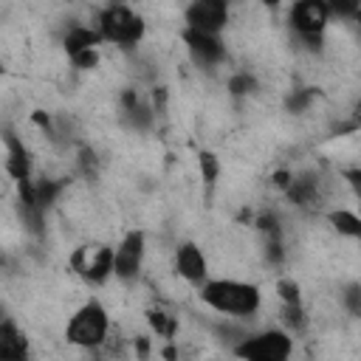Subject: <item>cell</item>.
<instances>
[{
  "label": "cell",
  "mask_w": 361,
  "mask_h": 361,
  "mask_svg": "<svg viewBox=\"0 0 361 361\" xmlns=\"http://www.w3.org/2000/svg\"><path fill=\"white\" fill-rule=\"evenodd\" d=\"M200 299L223 316H254L262 305L259 288L240 279H203Z\"/></svg>",
  "instance_id": "1"
},
{
  "label": "cell",
  "mask_w": 361,
  "mask_h": 361,
  "mask_svg": "<svg viewBox=\"0 0 361 361\" xmlns=\"http://www.w3.org/2000/svg\"><path fill=\"white\" fill-rule=\"evenodd\" d=\"M96 31H99L102 42H113L118 48H133L141 42L147 25H144V17L138 11H133L124 3H113L99 14Z\"/></svg>",
  "instance_id": "2"
},
{
  "label": "cell",
  "mask_w": 361,
  "mask_h": 361,
  "mask_svg": "<svg viewBox=\"0 0 361 361\" xmlns=\"http://www.w3.org/2000/svg\"><path fill=\"white\" fill-rule=\"evenodd\" d=\"M107 333H110V316H107L104 305L96 299L85 302L68 319V327H65V338L76 347H85V350L102 347L107 341Z\"/></svg>",
  "instance_id": "3"
},
{
  "label": "cell",
  "mask_w": 361,
  "mask_h": 361,
  "mask_svg": "<svg viewBox=\"0 0 361 361\" xmlns=\"http://www.w3.org/2000/svg\"><path fill=\"white\" fill-rule=\"evenodd\" d=\"M293 353V338L288 330L271 327L254 336H245L234 344V355L248 358V361H285Z\"/></svg>",
  "instance_id": "4"
},
{
  "label": "cell",
  "mask_w": 361,
  "mask_h": 361,
  "mask_svg": "<svg viewBox=\"0 0 361 361\" xmlns=\"http://www.w3.org/2000/svg\"><path fill=\"white\" fill-rule=\"evenodd\" d=\"M330 23V11L324 6V0H296L290 6V25L299 34L302 42H307V48H322V34Z\"/></svg>",
  "instance_id": "5"
},
{
  "label": "cell",
  "mask_w": 361,
  "mask_h": 361,
  "mask_svg": "<svg viewBox=\"0 0 361 361\" xmlns=\"http://www.w3.org/2000/svg\"><path fill=\"white\" fill-rule=\"evenodd\" d=\"M71 265L73 271L90 282V285H102L113 276V248L104 245V243H87V245H79L71 257Z\"/></svg>",
  "instance_id": "6"
},
{
  "label": "cell",
  "mask_w": 361,
  "mask_h": 361,
  "mask_svg": "<svg viewBox=\"0 0 361 361\" xmlns=\"http://www.w3.org/2000/svg\"><path fill=\"white\" fill-rule=\"evenodd\" d=\"M144 254H147V237L144 231L133 228L121 237V243L113 248V276L118 282H135L144 265Z\"/></svg>",
  "instance_id": "7"
},
{
  "label": "cell",
  "mask_w": 361,
  "mask_h": 361,
  "mask_svg": "<svg viewBox=\"0 0 361 361\" xmlns=\"http://www.w3.org/2000/svg\"><path fill=\"white\" fill-rule=\"evenodd\" d=\"M186 28L220 34L228 23V0H192L183 11Z\"/></svg>",
  "instance_id": "8"
},
{
  "label": "cell",
  "mask_w": 361,
  "mask_h": 361,
  "mask_svg": "<svg viewBox=\"0 0 361 361\" xmlns=\"http://www.w3.org/2000/svg\"><path fill=\"white\" fill-rule=\"evenodd\" d=\"M99 42H102V37H99V31L90 28V25H71V28L65 31V37H62L65 54H68V56L73 59V65H79V68H93V65L99 62V54H96Z\"/></svg>",
  "instance_id": "9"
},
{
  "label": "cell",
  "mask_w": 361,
  "mask_h": 361,
  "mask_svg": "<svg viewBox=\"0 0 361 361\" xmlns=\"http://www.w3.org/2000/svg\"><path fill=\"white\" fill-rule=\"evenodd\" d=\"M183 42L189 56L200 65V68H214L226 59V45L220 39V34H209V31H195V28H183Z\"/></svg>",
  "instance_id": "10"
},
{
  "label": "cell",
  "mask_w": 361,
  "mask_h": 361,
  "mask_svg": "<svg viewBox=\"0 0 361 361\" xmlns=\"http://www.w3.org/2000/svg\"><path fill=\"white\" fill-rule=\"evenodd\" d=\"M175 271L180 279L192 285H200L203 279H209V262L197 243H180L175 248Z\"/></svg>",
  "instance_id": "11"
},
{
  "label": "cell",
  "mask_w": 361,
  "mask_h": 361,
  "mask_svg": "<svg viewBox=\"0 0 361 361\" xmlns=\"http://www.w3.org/2000/svg\"><path fill=\"white\" fill-rule=\"evenodd\" d=\"M3 144H6V172L14 180H28L31 178V155L23 138L14 130H3Z\"/></svg>",
  "instance_id": "12"
},
{
  "label": "cell",
  "mask_w": 361,
  "mask_h": 361,
  "mask_svg": "<svg viewBox=\"0 0 361 361\" xmlns=\"http://www.w3.org/2000/svg\"><path fill=\"white\" fill-rule=\"evenodd\" d=\"M121 118H124L133 130H149L152 121H155V110H152L135 90H127L124 99H121Z\"/></svg>",
  "instance_id": "13"
},
{
  "label": "cell",
  "mask_w": 361,
  "mask_h": 361,
  "mask_svg": "<svg viewBox=\"0 0 361 361\" xmlns=\"http://www.w3.org/2000/svg\"><path fill=\"white\" fill-rule=\"evenodd\" d=\"M28 355V338L17 327L14 319H0V358H25Z\"/></svg>",
  "instance_id": "14"
},
{
  "label": "cell",
  "mask_w": 361,
  "mask_h": 361,
  "mask_svg": "<svg viewBox=\"0 0 361 361\" xmlns=\"http://www.w3.org/2000/svg\"><path fill=\"white\" fill-rule=\"evenodd\" d=\"M285 189H288V197L296 206H313L319 200V180L313 175H299V178L290 175V180H288Z\"/></svg>",
  "instance_id": "15"
},
{
  "label": "cell",
  "mask_w": 361,
  "mask_h": 361,
  "mask_svg": "<svg viewBox=\"0 0 361 361\" xmlns=\"http://www.w3.org/2000/svg\"><path fill=\"white\" fill-rule=\"evenodd\" d=\"M330 223H333V228H336L338 234H344V237H358V234H361V220H358V214L350 212V209L330 212Z\"/></svg>",
  "instance_id": "16"
},
{
  "label": "cell",
  "mask_w": 361,
  "mask_h": 361,
  "mask_svg": "<svg viewBox=\"0 0 361 361\" xmlns=\"http://www.w3.org/2000/svg\"><path fill=\"white\" fill-rule=\"evenodd\" d=\"M31 189H34V200L42 209H48V206L56 203V197L62 192V183H56V180H37V183H31Z\"/></svg>",
  "instance_id": "17"
},
{
  "label": "cell",
  "mask_w": 361,
  "mask_h": 361,
  "mask_svg": "<svg viewBox=\"0 0 361 361\" xmlns=\"http://www.w3.org/2000/svg\"><path fill=\"white\" fill-rule=\"evenodd\" d=\"M330 17H341V20H355L361 11V0H324Z\"/></svg>",
  "instance_id": "18"
},
{
  "label": "cell",
  "mask_w": 361,
  "mask_h": 361,
  "mask_svg": "<svg viewBox=\"0 0 361 361\" xmlns=\"http://www.w3.org/2000/svg\"><path fill=\"white\" fill-rule=\"evenodd\" d=\"M228 90H231V96H248L257 90V79L251 73H237L228 79Z\"/></svg>",
  "instance_id": "19"
},
{
  "label": "cell",
  "mask_w": 361,
  "mask_h": 361,
  "mask_svg": "<svg viewBox=\"0 0 361 361\" xmlns=\"http://www.w3.org/2000/svg\"><path fill=\"white\" fill-rule=\"evenodd\" d=\"M149 324H152V330H155L158 336H172V330H175L172 316H166L164 310H152V313H149Z\"/></svg>",
  "instance_id": "20"
},
{
  "label": "cell",
  "mask_w": 361,
  "mask_h": 361,
  "mask_svg": "<svg viewBox=\"0 0 361 361\" xmlns=\"http://www.w3.org/2000/svg\"><path fill=\"white\" fill-rule=\"evenodd\" d=\"M344 302H347V310H350L353 316L361 313V285H358V282L347 285V290H344Z\"/></svg>",
  "instance_id": "21"
},
{
  "label": "cell",
  "mask_w": 361,
  "mask_h": 361,
  "mask_svg": "<svg viewBox=\"0 0 361 361\" xmlns=\"http://www.w3.org/2000/svg\"><path fill=\"white\" fill-rule=\"evenodd\" d=\"M276 290H279V296H282L285 305H299V285H296V282L282 279V282L276 285Z\"/></svg>",
  "instance_id": "22"
},
{
  "label": "cell",
  "mask_w": 361,
  "mask_h": 361,
  "mask_svg": "<svg viewBox=\"0 0 361 361\" xmlns=\"http://www.w3.org/2000/svg\"><path fill=\"white\" fill-rule=\"evenodd\" d=\"M307 102H310V93H307V90H296V93L288 99V107H290V110H302Z\"/></svg>",
  "instance_id": "23"
},
{
  "label": "cell",
  "mask_w": 361,
  "mask_h": 361,
  "mask_svg": "<svg viewBox=\"0 0 361 361\" xmlns=\"http://www.w3.org/2000/svg\"><path fill=\"white\" fill-rule=\"evenodd\" d=\"M3 71H6V65H3V56H0V76H3Z\"/></svg>",
  "instance_id": "24"
},
{
  "label": "cell",
  "mask_w": 361,
  "mask_h": 361,
  "mask_svg": "<svg viewBox=\"0 0 361 361\" xmlns=\"http://www.w3.org/2000/svg\"><path fill=\"white\" fill-rule=\"evenodd\" d=\"M0 319H3V307H0Z\"/></svg>",
  "instance_id": "25"
}]
</instances>
